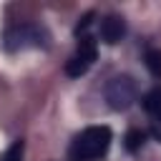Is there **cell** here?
I'll return each mask as SVG.
<instances>
[{
	"mask_svg": "<svg viewBox=\"0 0 161 161\" xmlns=\"http://www.w3.org/2000/svg\"><path fill=\"white\" fill-rule=\"evenodd\" d=\"M123 141H126V143H123V146H126V151L136 153V151L143 146V141H146V133H143L141 128H131V131L126 133V138H123Z\"/></svg>",
	"mask_w": 161,
	"mask_h": 161,
	"instance_id": "obj_8",
	"label": "cell"
},
{
	"mask_svg": "<svg viewBox=\"0 0 161 161\" xmlns=\"http://www.w3.org/2000/svg\"><path fill=\"white\" fill-rule=\"evenodd\" d=\"M96 58H98V45H96V40H93L91 35L78 38V48H75V53H73V55L68 58V63H65V75H70V78L86 75V73L91 70V65L96 63Z\"/></svg>",
	"mask_w": 161,
	"mask_h": 161,
	"instance_id": "obj_4",
	"label": "cell"
},
{
	"mask_svg": "<svg viewBox=\"0 0 161 161\" xmlns=\"http://www.w3.org/2000/svg\"><path fill=\"white\" fill-rule=\"evenodd\" d=\"M143 60H146L148 73H151L153 78H161V50H158V48H148L146 55H143Z\"/></svg>",
	"mask_w": 161,
	"mask_h": 161,
	"instance_id": "obj_7",
	"label": "cell"
},
{
	"mask_svg": "<svg viewBox=\"0 0 161 161\" xmlns=\"http://www.w3.org/2000/svg\"><path fill=\"white\" fill-rule=\"evenodd\" d=\"M151 133H153V138L161 143V116H153V121H151Z\"/></svg>",
	"mask_w": 161,
	"mask_h": 161,
	"instance_id": "obj_9",
	"label": "cell"
},
{
	"mask_svg": "<svg viewBox=\"0 0 161 161\" xmlns=\"http://www.w3.org/2000/svg\"><path fill=\"white\" fill-rule=\"evenodd\" d=\"M3 45L8 53H20L28 48H43V45H48V33H45V28L35 25V23H20V25H13L5 30Z\"/></svg>",
	"mask_w": 161,
	"mask_h": 161,
	"instance_id": "obj_2",
	"label": "cell"
},
{
	"mask_svg": "<svg viewBox=\"0 0 161 161\" xmlns=\"http://www.w3.org/2000/svg\"><path fill=\"white\" fill-rule=\"evenodd\" d=\"M103 96L113 111H128L138 98V86L131 75H116L106 83Z\"/></svg>",
	"mask_w": 161,
	"mask_h": 161,
	"instance_id": "obj_3",
	"label": "cell"
},
{
	"mask_svg": "<svg viewBox=\"0 0 161 161\" xmlns=\"http://www.w3.org/2000/svg\"><path fill=\"white\" fill-rule=\"evenodd\" d=\"M141 103H143V111H146V113L161 116V86H153L148 93H143Z\"/></svg>",
	"mask_w": 161,
	"mask_h": 161,
	"instance_id": "obj_6",
	"label": "cell"
},
{
	"mask_svg": "<svg viewBox=\"0 0 161 161\" xmlns=\"http://www.w3.org/2000/svg\"><path fill=\"white\" fill-rule=\"evenodd\" d=\"M113 133L108 126H88L86 131H80V136L73 143V156L78 161H96L103 158L111 148Z\"/></svg>",
	"mask_w": 161,
	"mask_h": 161,
	"instance_id": "obj_1",
	"label": "cell"
},
{
	"mask_svg": "<svg viewBox=\"0 0 161 161\" xmlns=\"http://www.w3.org/2000/svg\"><path fill=\"white\" fill-rule=\"evenodd\" d=\"M98 30H101V38H103V43H108V45H116V43H118V40L126 35V20H123L121 15H116V13H111V15H106V18L101 20Z\"/></svg>",
	"mask_w": 161,
	"mask_h": 161,
	"instance_id": "obj_5",
	"label": "cell"
}]
</instances>
